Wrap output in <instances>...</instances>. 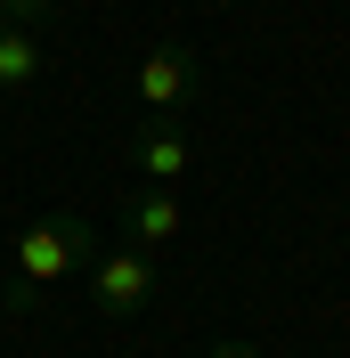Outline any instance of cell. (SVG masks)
I'll list each match as a JSON object with an SVG mask.
<instances>
[{"label": "cell", "mask_w": 350, "mask_h": 358, "mask_svg": "<svg viewBox=\"0 0 350 358\" xmlns=\"http://www.w3.org/2000/svg\"><path fill=\"white\" fill-rule=\"evenodd\" d=\"M90 261H98V220H82V212H49V220H33V228L17 236L0 301L24 317L33 301H41V285H66L74 268H90Z\"/></svg>", "instance_id": "obj_1"}, {"label": "cell", "mask_w": 350, "mask_h": 358, "mask_svg": "<svg viewBox=\"0 0 350 358\" xmlns=\"http://www.w3.org/2000/svg\"><path fill=\"white\" fill-rule=\"evenodd\" d=\"M90 301H98V317H139L155 301V261L139 245L98 252V261H90Z\"/></svg>", "instance_id": "obj_2"}, {"label": "cell", "mask_w": 350, "mask_h": 358, "mask_svg": "<svg viewBox=\"0 0 350 358\" xmlns=\"http://www.w3.org/2000/svg\"><path fill=\"white\" fill-rule=\"evenodd\" d=\"M131 90L147 98L155 114H188V106H196V90H204V57H196L188 41H155Z\"/></svg>", "instance_id": "obj_3"}, {"label": "cell", "mask_w": 350, "mask_h": 358, "mask_svg": "<svg viewBox=\"0 0 350 358\" xmlns=\"http://www.w3.org/2000/svg\"><path fill=\"white\" fill-rule=\"evenodd\" d=\"M41 73H49L41 24H0V90H33Z\"/></svg>", "instance_id": "obj_4"}, {"label": "cell", "mask_w": 350, "mask_h": 358, "mask_svg": "<svg viewBox=\"0 0 350 358\" xmlns=\"http://www.w3.org/2000/svg\"><path fill=\"white\" fill-rule=\"evenodd\" d=\"M122 228H131V245L147 252V245H172L179 228H188V212H179V196H172V187H147V196H131Z\"/></svg>", "instance_id": "obj_5"}, {"label": "cell", "mask_w": 350, "mask_h": 358, "mask_svg": "<svg viewBox=\"0 0 350 358\" xmlns=\"http://www.w3.org/2000/svg\"><path fill=\"white\" fill-rule=\"evenodd\" d=\"M131 171H139V179H155V187L188 179V171H196V147H188V131H155V138H139V147H131Z\"/></svg>", "instance_id": "obj_6"}, {"label": "cell", "mask_w": 350, "mask_h": 358, "mask_svg": "<svg viewBox=\"0 0 350 358\" xmlns=\"http://www.w3.org/2000/svg\"><path fill=\"white\" fill-rule=\"evenodd\" d=\"M57 0H0V24H49Z\"/></svg>", "instance_id": "obj_7"}, {"label": "cell", "mask_w": 350, "mask_h": 358, "mask_svg": "<svg viewBox=\"0 0 350 358\" xmlns=\"http://www.w3.org/2000/svg\"><path fill=\"white\" fill-rule=\"evenodd\" d=\"M204 358H261V350H253V342H212Z\"/></svg>", "instance_id": "obj_8"}, {"label": "cell", "mask_w": 350, "mask_h": 358, "mask_svg": "<svg viewBox=\"0 0 350 358\" xmlns=\"http://www.w3.org/2000/svg\"><path fill=\"white\" fill-rule=\"evenodd\" d=\"M204 8H237V0H204Z\"/></svg>", "instance_id": "obj_9"}]
</instances>
